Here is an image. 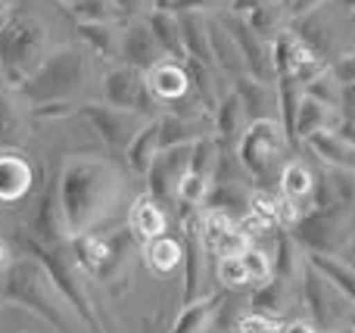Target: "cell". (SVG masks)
<instances>
[{"mask_svg": "<svg viewBox=\"0 0 355 333\" xmlns=\"http://www.w3.org/2000/svg\"><path fill=\"white\" fill-rule=\"evenodd\" d=\"M35 187V165L19 150H0V206H16Z\"/></svg>", "mask_w": 355, "mask_h": 333, "instance_id": "14", "label": "cell"}, {"mask_svg": "<svg viewBox=\"0 0 355 333\" xmlns=\"http://www.w3.org/2000/svg\"><path fill=\"white\" fill-rule=\"evenodd\" d=\"M12 12H16V3H12V0H0V31L6 28V22L12 19Z\"/></svg>", "mask_w": 355, "mask_h": 333, "instance_id": "42", "label": "cell"}, {"mask_svg": "<svg viewBox=\"0 0 355 333\" xmlns=\"http://www.w3.org/2000/svg\"><path fill=\"white\" fill-rule=\"evenodd\" d=\"M290 234L302 246V253L340 255L349 246L346 243V231H343V215L337 212V206L334 209H309Z\"/></svg>", "mask_w": 355, "mask_h": 333, "instance_id": "9", "label": "cell"}, {"mask_svg": "<svg viewBox=\"0 0 355 333\" xmlns=\"http://www.w3.org/2000/svg\"><path fill=\"white\" fill-rule=\"evenodd\" d=\"M78 22H122L125 12L119 10L112 0H75L72 6H66Z\"/></svg>", "mask_w": 355, "mask_h": 333, "instance_id": "30", "label": "cell"}, {"mask_svg": "<svg viewBox=\"0 0 355 333\" xmlns=\"http://www.w3.org/2000/svg\"><path fill=\"white\" fill-rule=\"evenodd\" d=\"M78 112L94 125L103 143H110L112 150H125L135 134L150 122L144 118L141 112H131V109H119V106H110V103H85L78 106Z\"/></svg>", "mask_w": 355, "mask_h": 333, "instance_id": "10", "label": "cell"}, {"mask_svg": "<svg viewBox=\"0 0 355 333\" xmlns=\"http://www.w3.org/2000/svg\"><path fill=\"white\" fill-rule=\"evenodd\" d=\"M19 134V112L12 106L6 87H0V137H12Z\"/></svg>", "mask_w": 355, "mask_h": 333, "instance_id": "37", "label": "cell"}, {"mask_svg": "<svg viewBox=\"0 0 355 333\" xmlns=\"http://www.w3.org/2000/svg\"><path fill=\"white\" fill-rule=\"evenodd\" d=\"M209 25V50H212V62L221 75H227L231 81H237L240 75H246L243 53H240L237 41L231 37L227 25L221 19H206Z\"/></svg>", "mask_w": 355, "mask_h": 333, "instance_id": "16", "label": "cell"}, {"mask_svg": "<svg viewBox=\"0 0 355 333\" xmlns=\"http://www.w3.org/2000/svg\"><path fill=\"white\" fill-rule=\"evenodd\" d=\"M340 259H346V262H349V265L355 268V246H346L343 253H340Z\"/></svg>", "mask_w": 355, "mask_h": 333, "instance_id": "44", "label": "cell"}, {"mask_svg": "<svg viewBox=\"0 0 355 333\" xmlns=\"http://www.w3.org/2000/svg\"><path fill=\"white\" fill-rule=\"evenodd\" d=\"M334 134H337L340 141H346L349 147H355V116L352 118H340L337 128H334Z\"/></svg>", "mask_w": 355, "mask_h": 333, "instance_id": "39", "label": "cell"}, {"mask_svg": "<svg viewBox=\"0 0 355 333\" xmlns=\"http://www.w3.org/2000/svg\"><path fill=\"white\" fill-rule=\"evenodd\" d=\"M250 305H252V312H262V315L281 318V312L290 305V280L271 274L265 284L256 287V293L250 296Z\"/></svg>", "mask_w": 355, "mask_h": 333, "instance_id": "26", "label": "cell"}, {"mask_svg": "<svg viewBox=\"0 0 355 333\" xmlns=\"http://www.w3.org/2000/svg\"><path fill=\"white\" fill-rule=\"evenodd\" d=\"M178 22H181V41L187 50L190 60H200L206 66L212 62V50H209V25L202 12H178Z\"/></svg>", "mask_w": 355, "mask_h": 333, "instance_id": "23", "label": "cell"}, {"mask_svg": "<svg viewBox=\"0 0 355 333\" xmlns=\"http://www.w3.org/2000/svg\"><path fill=\"white\" fill-rule=\"evenodd\" d=\"M240 259H243V268H246V278H250L252 287L265 284V280L275 274V262H271V253L262 246H256V243H250V246L240 253Z\"/></svg>", "mask_w": 355, "mask_h": 333, "instance_id": "31", "label": "cell"}, {"mask_svg": "<svg viewBox=\"0 0 355 333\" xmlns=\"http://www.w3.org/2000/svg\"><path fill=\"white\" fill-rule=\"evenodd\" d=\"M221 22L227 25V31H231V37L237 41L240 53H243V66H246V75H252V78L259 81H268L275 78V62H271V44H265V37H259L256 31L250 28V25L243 22V19H221Z\"/></svg>", "mask_w": 355, "mask_h": 333, "instance_id": "13", "label": "cell"}, {"mask_svg": "<svg viewBox=\"0 0 355 333\" xmlns=\"http://www.w3.org/2000/svg\"><path fill=\"white\" fill-rule=\"evenodd\" d=\"M221 303H225L221 293H209V296H202V299L196 296L193 303H184L181 315L175 318L168 333H206L215 324V318H218Z\"/></svg>", "mask_w": 355, "mask_h": 333, "instance_id": "18", "label": "cell"}, {"mask_svg": "<svg viewBox=\"0 0 355 333\" xmlns=\"http://www.w3.org/2000/svg\"><path fill=\"white\" fill-rule=\"evenodd\" d=\"M290 3H293V16H302V12L315 10V6H318L321 0H290Z\"/></svg>", "mask_w": 355, "mask_h": 333, "instance_id": "43", "label": "cell"}, {"mask_svg": "<svg viewBox=\"0 0 355 333\" xmlns=\"http://www.w3.org/2000/svg\"><path fill=\"white\" fill-rule=\"evenodd\" d=\"M3 299L10 305H22V309L35 312L56 333H78L75 309L35 255L25 253L3 268Z\"/></svg>", "mask_w": 355, "mask_h": 333, "instance_id": "2", "label": "cell"}, {"mask_svg": "<svg viewBox=\"0 0 355 333\" xmlns=\"http://www.w3.org/2000/svg\"><path fill=\"white\" fill-rule=\"evenodd\" d=\"M147 25L153 31L156 44L162 47V53L172 56V60H187V50L181 41V22H178V12L172 10H153L147 16Z\"/></svg>", "mask_w": 355, "mask_h": 333, "instance_id": "21", "label": "cell"}, {"mask_svg": "<svg viewBox=\"0 0 355 333\" xmlns=\"http://www.w3.org/2000/svg\"><path fill=\"white\" fill-rule=\"evenodd\" d=\"M87 75H91V60H87L85 50L60 47V50H50L47 60L41 62V69L19 91L28 97L31 106L60 103V100H72L85 87Z\"/></svg>", "mask_w": 355, "mask_h": 333, "instance_id": "5", "label": "cell"}, {"mask_svg": "<svg viewBox=\"0 0 355 333\" xmlns=\"http://www.w3.org/2000/svg\"><path fill=\"white\" fill-rule=\"evenodd\" d=\"M340 81H343V84H355V56H346V60L340 62Z\"/></svg>", "mask_w": 355, "mask_h": 333, "instance_id": "40", "label": "cell"}, {"mask_svg": "<svg viewBox=\"0 0 355 333\" xmlns=\"http://www.w3.org/2000/svg\"><path fill=\"white\" fill-rule=\"evenodd\" d=\"M60 3H62V6H72V3H75V0H60Z\"/></svg>", "mask_w": 355, "mask_h": 333, "instance_id": "47", "label": "cell"}, {"mask_svg": "<svg viewBox=\"0 0 355 333\" xmlns=\"http://www.w3.org/2000/svg\"><path fill=\"white\" fill-rule=\"evenodd\" d=\"M281 333H318V327L312 321H287Z\"/></svg>", "mask_w": 355, "mask_h": 333, "instance_id": "41", "label": "cell"}, {"mask_svg": "<svg viewBox=\"0 0 355 333\" xmlns=\"http://www.w3.org/2000/svg\"><path fill=\"white\" fill-rule=\"evenodd\" d=\"M337 112H334V106L321 103V100L315 97H302L300 100V109H296V128H293V137H312L318 134V131H334L337 128Z\"/></svg>", "mask_w": 355, "mask_h": 333, "instance_id": "19", "label": "cell"}, {"mask_svg": "<svg viewBox=\"0 0 355 333\" xmlns=\"http://www.w3.org/2000/svg\"><path fill=\"white\" fill-rule=\"evenodd\" d=\"M306 259L324 274L327 280L337 284V290L355 305V268L340 255H327V253H306Z\"/></svg>", "mask_w": 355, "mask_h": 333, "instance_id": "27", "label": "cell"}, {"mask_svg": "<svg viewBox=\"0 0 355 333\" xmlns=\"http://www.w3.org/2000/svg\"><path fill=\"white\" fill-rule=\"evenodd\" d=\"M215 278H218L225 287H231V290L250 284L246 268H243V259H240V255H218V259H215Z\"/></svg>", "mask_w": 355, "mask_h": 333, "instance_id": "34", "label": "cell"}, {"mask_svg": "<svg viewBox=\"0 0 355 333\" xmlns=\"http://www.w3.org/2000/svg\"><path fill=\"white\" fill-rule=\"evenodd\" d=\"M156 153H159V122L150 118V122L135 134V141L125 147V156H128L131 172L147 174V168H150V162L156 159Z\"/></svg>", "mask_w": 355, "mask_h": 333, "instance_id": "25", "label": "cell"}, {"mask_svg": "<svg viewBox=\"0 0 355 333\" xmlns=\"http://www.w3.org/2000/svg\"><path fill=\"white\" fill-rule=\"evenodd\" d=\"M144 262H147V268L153 274L166 278V274H172L184 265V243L168 234L153 237V240H147V246H144Z\"/></svg>", "mask_w": 355, "mask_h": 333, "instance_id": "20", "label": "cell"}, {"mask_svg": "<svg viewBox=\"0 0 355 333\" xmlns=\"http://www.w3.org/2000/svg\"><path fill=\"white\" fill-rule=\"evenodd\" d=\"M10 265V253H6V246H3V240H0V271Z\"/></svg>", "mask_w": 355, "mask_h": 333, "instance_id": "45", "label": "cell"}, {"mask_svg": "<svg viewBox=\"0 0 355 333\" xmlns=\"http://www.w3.org/2000/svg\"><path fill=\"white\" fill-rule=\"evenodd\" d=\"M16 240L25 253L35 255V259L47 268L53 284L60 287L62 296H66L69 305L75 309L78 321H85L91 333H103L100 315H97V309H94L91 293H87V287H85V268L78 265V259H75V253H72V237L60 240V243H44V240H35L31 234H25L22 228H16Z\"/></svg>", "mask_w": 355, "mask_h": 333, "instance_id": "3", "label": "cell"}, {"mask_svg": "<svg viewBox=\"0 0 355 333\" xmlns=\"http://www.w3.org/2000/svg\"><path fill=\"white\" fill-rule=\"evenodd\" d=\"M187 172H190V143L159 150L156 159L150 162L147 174H144L147 178V193L159 206L178 203V184H181V178Z\"/></svg>", "mask_w": 355, "mask_h": 333, "instance_id": "11", "label": "cell"}, {"mask_svg": "<svg viewBox=\"0 0 355 333\" xmlns=\"http://www.w3.org/2000/svg\"><path fill=\"white\" fill-rule=\"evenodd\" d=\"M215 131H218L221 141H234L237 134H243V118H246V109H243V100L237 97V91H231L227 97L218 100L215 106Z\"/></svg>", "mask_w": 355, "mask_h": 333, "instance_id": "29", "label": "cell"}, {"mask_svg": "<svg viewBox=\"0 0 355 333\" xmlns=\"http://www.w3.org/2000/svg\"><path fill=\"white\" fill-rule=\"evenodd\" d=\"M47 53H50L47 25L41 22V16L16 6L12 19L0 31V72H3L6 87H22L41 69Z\"/></svg>", "mask_w": 355, "mask_h": 333, "instance_id": "4", "label": "cell"}, {"mask_svg": "<svg viewBox=\"0 0 355 333\" xmlns=\"http://www.w3.org/2000/svg\"><path fill=\"white\" fill-rule=\"evenodd\" d=\"M277 184H281V197H287V199H293V203H300L306 212L312 209L315 174L309 172V168L302 165V162H284Z\"/></svg>", "mask_w": 355, "mask_h": 333, "instance_id": "24", "label": "cell"}, {"mask_svg": "<svg viewBox=\"0 0 355 333\" xmlns=\"http://www.w3.org/2000/svg\"><path fill=\"white\" fill-rule=\"evenodd\" d=\"M78 35L97 56H103V60H119L122 22H78Z\"/></svg>", "mask_w": 355, "mask_h": 333, "instance_id": "22", "label": "cell"}, {"mask_svg": "<svg viewBox=\"0 0 355 333\" xmlns=\"http://www.w3.org/2000/svg\"><path fill=\"white\" fill-rule=\"evenodd\" d=\"M352 333H355V327H352Z\"/></svg>", "mask_w": 355, "mask_h": 333, "instance_id": "48", "label": "cell"}, {"mask_svg": "<svg viewBox=\"0 0 355 333\" xmlns=\"http://www.w3.org/2000/svg\"><path fill=\"white\" fill-rule=\"evenodd\" d=\"M287 147V131L277 118H256L243 128L237 147V162L250 181H256L259 187H268L271 181L281 178V172H275V165L281 162V153Z\"/></svg>", "mask_w": 355, "mask_h": 333, "instance_id": "6", "label": "cell"}, {"mask_svg": "<svg viewBox=\"0 0 355 333\" xmlns=\"http://www.w3.org/2000/svg\"><path fill=\"white\" fill-rule=\"evenodd\" d=\"M147 87L156 103H168V106L184 103L190 97V91H193L184 60H172V56H162L156 66L147 69Z\"/></svg>", "mask_w": 355, "mask_h": 333, "instance_id": "12", "label": "cell"}, {"mask_svg": "<svg viewBox=\"0 0 355 333\" xmlns=\"http://www.w3.org/2000/svg\"><path fill=\"white\" fill-rule=\"evenodd\" d=\"M306 97H315L327 106H337L343 103V81H337L331 72H321L318 78L306 84Z\"/></svg>", "mask_w": 355, "mask_h": 333, "instance_id": "33", "label": "cell"}, {"mask_svg": "<svg viewBox=\"0 0 355 333\" xmlns=\"http://www.w3.org/2000/svg\"><path fill=\"white\" fill-rule=\"evenodd\" d=\"M162 47L156 44V37H153V31H150V25H147V19L144 22H128L122 28V47H119V60L122 62H128V66H135V69H141V72H147L150 66H156V62L162 60Z\"/></svg>", "mask_w": 355, "mask_h": 333, "instance_id": "15", "label": "cell"}, {"mask_svg": "<svg viewBox=\"0 0 355 333\" xmlns=\"http://www.w3.org/2000/svg\"><path fill=\"white\" fill-rule=\"evenodd\" d=\"M300 299L318 333H337L355 321V305L309 259H302L300 268Z\"/></svg>", "mask_w": 355, "mask_h": 333, "instance_id": "7", "label": "cell"}, {"mask_svg": "<svg viewBox=\"0 0 355 333\" xmlns=\"http://www.w3.org/2000/svg\"><path fill=\"white\" fill-rule=\"evenodd\" d=\"M72 112H78L72 100H60V103H41V106H35V116L37 118H66V116H72Z\"/></svg>", "mask_w": 355, "mask_h": 333, "instance_id": "38", "label": "cell"}, {"mask_svg": "<svg viewBox=\"0 0 355 333\" xmlns=\"http://www.w3.org/2000/svg\"><path fill=\"white\" fill-rule=\"evenodd\" d=\"M284 321L281 318L262 315V312H250V315L237 318V333H281Z\"/></svg>", "mask_w": 355, "mask_h": 333, "instance_id": "35", "label": "cell"}, {"mask_svg": "<svg viewBox=\"0 0 355 333\" xmlns=\"http://www.w3.org/2000/svg\"><path fill=\"white\" fill-rule=\"evenodd\" d=\"M0 299H3V271H0Z\"/></svg>", "mask_w": 355, "mask_h": 333, "instance_id": "46", "label": "cell"}, {"mask_svg": "<svg viewBox=\"0 0 355 333\" xmlns=\"http://www.w3.org/2000/svg\"><path fill=\"white\" fill-rule=\"evenodd\" d=\"M103 97L110 106L141 112L144 118H156V100L147 87V72L128 66V62H119V66H112L110 72H106Z\"/></svg>", "mask_w": 355, "mask_h": 333, "instance_id": "8", "label": "cell"}, {"mask_svg": "<svg viewBox=\"0 0 355 333\" xmlns=\"http://www.w3.org/2000/svg\"><path fill=\"white\" fill-rule=\"evenodd\" d=\"M56 190L69 237H78L97 231L116 212V206L122 203L125 181L112 162L97 156H78L62 165Z\"/></svg>", "mask_w": 355, "mask_h": 333, "instance_id": "1", "label": "cell"}, {"mask_svg": "<svg viewBox=\"0 0 355 333\" xmlns=\"http://www.w3.org/2000/svg\"><path fill=\"white\" fill-rule=\"evenodd\" d=\"M250 212H256V215L265 218L271 228H277V197H271L268 190H262V187H259V190L252 193V197H250Z\"/></svg>", "mask_w": 355, "mask_h": 333, "instance_id": "36", "label": "cell"}, {"mask_svg": "<svg viewBox=\"0 0 355 333\" xmlns=\"http://www.w3.org/2000/svg\"><path fill=\"white\" fill-rule=\"evenodd\" d=\"M212 190V178L209 174H196V172H187L178 184V203L184 206H202Z\"/></svg>", "mask_w": 355, "mask_h": 333, "instance_id": "32", "label": "cell"}, {"mask_svg": "<svg viewBox=\"0 0 355 333\" xmlns=\"http://www.w3.org/2000/svg\"><path fill=\"white\" fill-rule=\"evenodd\" d=\"M309 143L315 147V153L321 159H327L331 165L337 168H346V172H355V147H349L346 141H340L334 131H318V134L306 137Z\"/></svg>", "mask_w": 355, "mask_h": 333, "instance_id": "28", "label": "cell"}, {"mask_svg": "<svg viewBox=\"0 0 355 333\" xmlns=\"http://www.w3.org/2000/svg\"><path fill=\"white\" fill-rule=\"evenodd\" d=\"M128 228L135 231V237L144 243L153 240V237H162L168 231L166 209H162L150 193L135 197V203H131V209H128Z\"/></svg>", "mask_w": 355, "mask_h": 333, "instance_id": "17", "label": "cell"}]
</instances>
